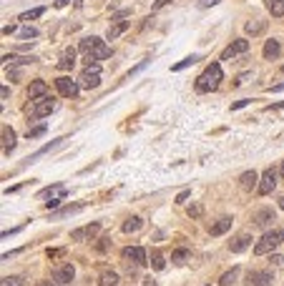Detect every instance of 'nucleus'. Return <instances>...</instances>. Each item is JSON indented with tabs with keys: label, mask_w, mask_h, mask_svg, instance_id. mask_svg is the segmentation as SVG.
<instances>
[{
	"label": "nucleus",
	"mask_w": 284,
	"mask_h": 286,
	"mask_svg": "<svg viewBox=\"0 0 284 286\" xmlns=\"http://www.w3.org/2000/svg\"><path fill=\"white\" fill-rule=\"evenodd\" d=\"M222 80H224L222 65H219V63H211V65H206V71H204L199 78H196L194 88H196V93H211V91H216V88H219Z\"/></svg>",
	"instance_id": "nucleus-1"
},
{
	"label": "nucleus",
	"mask_w": 284,
	"mask_h": 286,
	"mask_svg": "<svg viewBox=\"0 0 284 286\" xmlns=\"http://www.w3.org/2000/svg\"><path fill=\"white\" fill-rule=\"evenodd\" d=\"M78 51L85 55L83 63H88V60H106L108 55H111V48H108L106 43H103L101 38H96V35L83 38V40H81V46H78Z\"/></svg>",
	"instance_id": "nucleus-2"
},
{
	"label": "nucleus",
	"mask_w": 284,
	"mask_h": 286,
	"mask_svg": "<svg viewBox=\"0 0 284 286\" xmlns=\"http://www.w3.org/2000/svg\"><path fill=\"white\" fill-rule=\"evenodd\" d=\"M284 241V229H272V231H267L264 236H261L259 241H256V246H254V254L256 256H264V254H272L279 244Z\"/></svg>",
	"instance_id": "nucleus-3"
},
{
	"label": "nucleus",
	"mask_w": 284,
	"mask_h": 286,
	"mask_svg": "<svg viewBox=\"0 0 284 286\" xmlns=\"http://www.w3.org/2000/svg\"><path fill=\"white\" fill-rule=\"evenodd\" d=\"M56 88H58V93H60V96H65V98H76L78 91H81V83H76L71 76H60V78L56 80Z\"/></svg>",
	"instance_id": "nucleus-4"
},
{
	"label": "nucleus",
	"mask_w": 284,
	"mask_h": 286,
	"mask_svg": "<svg viewBox=\"0 0 284 286\" xmlns=\"http://www.w3.org/2000/svg\"><path fill=\"white\" fill-rule=\"evenodd\" d=\"M274 188H277V171H274V168H267L264 173H261V179H259L256 193H259V196H269Z\"/></svg>",
	"instance_id": "nucleus-5"
},
{
	"label": "nucleus",
	"mask_w": 284,
	"mask_h": 286,
	"mask_svg": "<svg viewBox=\"0 0 284 286\" xmlns=\"http://www.w3.org/2000/svg\"><path fill=\"white\" fill-rule=\"evenodd\" d=\"M58 108V103L53 101V98H40V101H35V105H33V111H30V116L33 118H46V116H51L53 111Z\"/></svg>",
	"instance_id": "nucleus-6"
},
{
	"label": "nucleus",
	"mask_w": 284,
	"mask_h": 286,
	"mask_svg": "<svg viewBox=\"0 0 284 286\" xmlns=\"http://www.w3.org/2000/svg\"><path fill=\"white\" fill-rule=\"evenodd\" d=\"M247 51H249V40L239 38V40H234V43H231V46H227V48H224L222 60H234V58H239V55H244Z\"/></svg>",
	"instance_id": "nucleus-7"
},
{
	"label": "nucleus",
	"mask_w": 284,
	"mask_h": 286,
	"mask_svg": "<svg viewBox=\"0 0 284 286\" xmlns=\"http://www.w3.org/2000/svg\"><path fill=\"white\" fill-rule=\"evenodd\" d=\"M40 196H48L51 201H46V208L51 211V208H56L65 196H68V191H65V186H51V188H46V191H40Z\"/></svg>",
	"instance_id": "nucleus-8"
},
{
	"label": "nucleus",
	"mask_w": 284,
	"mask_h": 286,
	"mask_svg": "<svg viewBox=\"0 0 284 286\" xmlns=\"http://www.w3.org/2000/svg\"><path fill=\"white\" fill-rule=\"evenodd\" d=\"M121 256H123L126 263H134V266H143L146 263V251L141 246H126L121 251Z\"/></svg>",
	"instance_id": "nucleus-9"
},
{
	"label": "nucleus",
	"mask_w": 284,
	"mask_h": 286,
	"mask_svg": "<svg viewBox=\"0 0 284 286\" xmlns=\"http://www.w3.org/2000/svg\"><path fill=\"white\" fill-rule=\"evenodd\" d=\"M98 234H101V224H88V226L76 229V231L71 234V238H73V241H91V238H96Z\"/></svg>",
	"instance_id": "nucleus-10"
},
{
	"label": "nucleus",
	"mask_w": 284,
	"mask_h": 286,
	"mask_svg": "<svg viewBox=\"0 0 284 286\" xmlns=\"http://www.w3.org/2000/svg\"><path fill=\"white\" fill-rule=\"evenodd\" d=\"M73 279H76V269H73V263H63V266H58V269H56V274H53V281H58L60 286L71 284Z\"/></svg>",
	"instance_id": "nucleus-11"
},
{
	"label": "nucleus",
	"mask_w": 284,
	"mask_h": 286,
	"mask_svg": "<svg viewBox=\"0 0 284 286\" xmlns=\"http://www.w3.org/2000/svg\"><path fill=\"white\" fill-rule=\"evenodd\" d=\"M101 71H96V68H83V76L78 78L81 80V88H98L101 85V76H98Z\"/></svg>",
	"instance_id": "nucleus-12"
},
{
	"label": "nucleus",
	"mask_w": 284,
	"mask_h": 286,
	"mask_svg": "<svg viewBox=\"0 0 284 286\" xmlns=\"http://www.w3.org/2000/svg\"><path fill=\"white\" fill-rule=\"evenodd\" d=\"M46 96H48V83H46V80H40V78H38V80H33V83H30V88H28V98L35 103V101L46 98Z\"/></svg>",
	"instance_id": "nucleus-13"
},
{
	"label": "nucleus",
	"mask_w": 284,
	"mask_h": 286,
	"mask_svg": "<svg viewBox=\"0 0 284 286\" xmlns=\"http://www.w3.org/2000/svg\"><path fill=\"white\" fill-rule=\"evenodd\" d=\"M272 221H274V211H272V208H259V211L254 213V226H256V229H269Z\"/></svg>",
	"instance_id": "nucleus-14"
},
{
	"label": "nucleus",
	"mask_w": 284,
	"mask_h": 286,
	"mask_svg": "<svg viewBox=\"0 0 284 286\" xmlns=\"http://www.w3.org/2000/svg\"><path fill=\"white\" fill-rule=\"evenodd\" d=\"M249 244H252L249 234H236V236L229 241V249H231V254H242V251L249 249Z\"/></svg>",
	"instance_id": "nucleus-15"
},
{
	"label": "nucleus",
	"mask_w": 284,
	"mask_h": 286,
	"mask_svg": "<svg viewBox=\"0 0 284 286\" xmlns=\"http://www.w3.org/2000/svg\"><path fill=\"white\" fill-rule=\"evenodd\" d=\"M274 276L272 271H249V284L252 286H272Z\"/></svg>",
	"instance_id": "nucleus-16"
},
{
	"label": "nucleus",
	"mask_w": 284,
	"mask_h": 286,
	"mask_svg": "<svg viewBox=\"0 0 284 286\" xmlns=\"http://www.w3.org/2000/svg\"><path fill=\"white\" fill-rule=\"evenodd\" d=\"M259 176H256V171H244L242 176H239V186H242V191H252V188H256L259 183Z\"/></svg>",
	"instance_id": "nucleus-17"
},
{
	"label": "nucleus",
	"mask_w": 284,
	"mask_h": 286,
	"mask_svg": "<svg viewBox=\"0 0 284 286\" xmlns=\"http://www.w3.org/2000/svg\"><path fill=\"white\" fill-rule=\"evenodd\" d=\"M128 28H131V20H116V23H114L111 28H108L106 38H108V40H116V38H118V35H123Z\"/></svg>",
	"instance_id": "nucleus-18"
},
{
	"label": "nucleus",
	"mask_w": 284,
	"mask_h": 286,
	"mask_svg": "<svg viewBox=\"0 0 284 286\" xmlns=\"http://www.w3.org/2000/svg\"><path fill=\"white\" fill-rule=\"evenodd\" d=\"M56 65H58V71H71L73 65H76V51H73V48L63 51V55H60V60H58Z\"/></svg>",
	"instance_id": "nucleus-19"
},
{
	"label": "nucleus",
	"mask_w": 284,
	"mask_h": 286,
	"mask_svg": "<svg viewBox=\"0 0 284 286\" xmlns=\"http://www.w3.org/2000/svg\"><path fill=\"white\" fill-rule=\"evenodd\" d=\"M13 148H15V130L10 126H3V153L8 156Z\"/></svg>",
	"instance_id": "nucleus-20"
},
{
	"label": "nucleus",
	"mask_w": 284,
	"mask_h": 286,
	"mask_svg": "<svg viewBox=\"0 0 284 286\" xmlns=\"http://www.w3.org/2000/svg\"><path fill=\"white\" fill-rule=\"evenodd\" d=\"M229 229H231V218L224 216V218H219V221H216V224L209 229V234H211V236H222V234H227Z\"/></svg>",
	"instance_id": "nucleus-21"
},
{
	"label": "nucleus",
	"mask_w": 284,
	"mask_h": 286,
	"mask_svg": "<svg viewBox=\"0 0 284 286\" xmlns=\"http://www.w3.org/2000/svg\"><path fill=\"white\" fill-rule=\"evenodd\" d=\"M264 28H267V20H249V23L244 26V30L249 33V35H259V33H264Z\"/></svg>",
	"instance_id": "nucleus-22"
},
{
	"label": "nucleus",
	"mask_w": 284,
	"mask_h": 286,
	"mask_svg": "<svg viewBox=\"0 0 284 286\" xmlns=\"http://www.w3.org/2000/svg\"><path fill=\"white\" fill-rule=\"evenodd\" d=\"M279 51H282V48H279V40H274V38H272V40H267V43H264V51H261V53H264V58H267V60H272V58H277V55H279Z\"/></svg>",
	"instance_id": "nucleus-23"
},
{
	"label": "nucleus",
	"mask_w": 284,
	"mask_h": 286,
	"mask_svg": "<svg viewBox=\"0 0 284 286\" xmlns=\"http://www.w3.org/2000/svg\"><path fill=\"white\" fill-rule=\"evenodd\" d=\"M118 274L116 271H103L101 276H98V286H118Z\"/></svg>",
	"instance_id": "nucleus-24"
},
{
	"label": "nucleus",
	"mask_w": 284,
	"mask_h": 286,
	"mask_svg": "<svg viewBox=\"0 0 284 286\" xmlns=\"http://www.w3.org/2000/svg\"><path fill=\"white\" fill-rule=\"evenodd\" d=\"M267 10L274 15V18H282L284 15V0H264Z\"/></svg>",
	"instance_id": "nucleus-25"
},
{
	"label": "nucleus",
	"mask_w": 284,
	"mask_h": 286,
	"mask_svg": "<svg viewBox=\"0 0 284 286\" xmlns=\"http://www.w3.org/2000/svg\"><path fill=\"white\" fill-rule=\"evenodd\" d=\"M141 226H143V221H141V218H139V216H131L128 221L123 224V234H136Z\"/></svg>",
	"instance_id": "nucleus-26"
},
{
	"label": "nucleus",
	"mask_w": 284,
	"mask_h": 286,
	"mask_svg": "<svg viewBox=\"0 0 284 286\" xmlns=\"http://www.w3.org/2000/svg\"><path fill=\"white\" fill-rule=\"evenodd\" d=\"M239 274H242V269H239V266H234L231 271H227V274L219 279V286H231V284L239 279Z\"/></svg>",
	"instance_id": "nucleus-27"
},
{
	"label": "nucleus",
	"mask_w": 284,
	"mask_h": 286,
	"mask_svg": "<svg viewBox=\"0 0 284 286\" xmlns=\"http://www.w3.org/2000/svg\"><path fill=\"white\" fill-rule=\"evenodd\" d=\"M189 259H191V251L189 249H176V251L171 254V261L173 263H186Z\"/></svg>",
	"instance_id": "nucleus-28"
},
{
	"label": "nucleus",
	"mask_w": 284,
	"mask_h": 286,
	"mask_svg": "<svg viewBox=\"0 0 284 286\" xmlns=\"http://www.w3.org/2000/svg\"><path fill=\"white\" fill-rule=\"evenodd\" d=\"M43 13H46V8H35V10H28V13H23V15H20L18 20H23V23H30L33 18H40Z\"/></svg>",
	"instance_id": "nucleus-29"
},
{
	"label": "nucleus",
	"mask_w": 284,
	"mask_h": 286,
	"mask_svg": "<svg viewBox=\"0 0 284 286\" xmlns=\"http://www.w3.org/2000/svg\"><path fill=\"white\" fill-rule=\"evenodd\" d=\"M196 60H201V58H199V55H189V58H184L181 63H176V65H173L171 71H184V68H189V65H194Z\"/></svg>",
	"instance_id": "nucleus-30"
},
{
	"label": "nucleus",
	"mask_w": 284,
	"mask_h": 286,
	"mask_svg": "<svg viewBox=\"0 0 284 286\" xmlns=\"http://www.w3.org/2000/svg\"><path fill=\"white\" fill-rule=\"evenodd\" d=\"M18 38H23V40H30V38H38V30L30 28V26H23L18 30Z\"/></svg>",
	"instance_id": "nucleus-31"
},
{
	"label": "nucleus",
	"mask_w": 284,
	"mask_h": 286,
	"mask_svg": "<svg viewBox=\"0 0 284 286\" xmlns=\"http://www.w3.org/2000/svg\"><path fill=\"white\" fill-rule=\"evenodd\" d=\"M151 266H154L156 271H161V269L166 266V261H164V256H161L159 251H154V254H151Z\"/></svg>",
	"instance_id": "nucleus-32"
},
{
	"label": "nucleus",
	"mask_w": 284,
	"mask_h": 286,
	"mask_svg": "<svg viewBox=\"0 0 284 286\" xmlns=\"http://www.w3.org/2000/svg\"><path fill=\"white\" fill-rule=\"evenodd\" d=\"M0 286H23V276H5Z\"/></svg>",
	"instance_id": "nucleus-33"
},
{
	"label": "nucleus",
	"mask_w": 284,
	"mask_h": 286,
	"mask_svg": "<svg viewBox=\"0 0 284 286\" xmlns=\"http://www.w3.org/2000/svg\"><path fill=\"white\" fill-rule=\"evenodd\" d=\"M83 206L78 204V206H68V208H63V211H58V213H53V218H60V216H71V213H78Z\"/></svg>",
	"instance_id": "nucleus-34"
},
{
	"label": "nucleus",
	"mask_w": 284,
	"mask_h": 286,
	"mask_svg": "<svg viewBox=\"0 0 284 286\" xmlns=\"http://www.w3.org/2000/svg\"><path fill=\"white\" fill-rule=\"evenodd\" d=\"M43 133H46V123L30 128V130H28V141H30V138H38V136H43Z\"/></svg>",
	"instance_id": "nucleus-35"
},
{
	"label": "nucleus",
	"mask_w": 284,
	"mask_h": 286,
	"mask_svg": "<svg viewBox=\"0 0 284 286\" xmlns=\"http://www.w3.org/2000/svg\"><path fill=\"white\" fill-rule=\"evenodd\" d=\"M201 211H204V208H201V204H191V206H189V216H191V218L201 216Z\"/></svg>",
	"instance_id": "nucleus-36"
},
{
	"label": "nucleus",
	"mask_w": 284,
	"mask_h": 286,
	"mask_svg": "<svg viewBox=\"0 0 284 286\" xmlns=\"http://www.w3.org/2000/svg\"><path fill=\"white\" fill-rule=\"evenodd\" d=\"M247 103H249V98H244V101H236V103L231 105V111H239V108H244Z\"/></svg>",
	"instance_id": "nucleus-37"
},
{
	"label": "nucleus",
	"mask_w": 284,
	"mask_h": 286,
	"mask_svg": "<svg viewBox=\"0 0 284 286\" xmlns=\"http://www.w3.org/2000/svg\"><path fill=\"white\" fill-rule=\"evenodd\" d=\"M189 193H191V191H184V193H179V199H176V204H184V201L189 199Z\"/></svg>",
	"instance_id": "nucleus-38"
},
{
	"label": "nucleus",
	"mask_w": 284,
	"mask_h": 286,
	"mask_svg": "<svg viewBox=\"0 0 284 286\" xmlns=\"http://www.w3.org/2000/svg\"><path fill=\"white\" fill-rule=\"evenodd\" d=\"M171 0H156V5H154V10H159V8H164V5H169Z\"/></svg>",
	"instance_id": "nucleus-39"
},
{
	"label": "nucleus",
	"mask_w": 284,
	"mask_h": 286,
	"mask_svg": "<svg viewBox=\"0 0 284 286\" xmlns=\"http://www.w3.org/2000/svg\"><path fill=\"white\" fill-rule=\"evenodd\" d=\"M247 78H249V73H242V76H239V78H236V83H234V85H242V83H244Z\"/></svg>",
	"instance_id": "nucleus-40"
},
{
	"label": "nucleus",
	"mask_w": 284,
	"mask_h": 286,
	"mask_svg": "<svg viewBox=\"0 0 284 286\" xmlns=\"http://www.w3.org/2000/svg\"><path fill=\"white\" fill-rule=\"evenodd\" d=\"M3 33H5V35H13V33H15V26H5Z\"/></svg>",
	"instance_id": "nucleus-41"
},
{
	"label": "nucleus",
	"mask_w": 284,
	"mask_h": 286,
	"mask_svg": "<svg viewBox=\"0 0 284 286\" xmlns=\"http://www.w3.org/2000/svg\"><path fill=\"white\" fill-rule=\"evenodd\" d=\"M216 3H219V0H201V5H204V8H209V5H216Z\"/></svg>",
	"instance_id": "nucleus-42"
},
{
	"label": "nucleus",
	"mask_w": 284,
	"mask_h": 286,
	"mask_svg": "<svg viewBox=\"0 0 284 286\" xmlns=\"http://www.w3.org/2000/svg\"><path fill=\"white\" fill-rule=\"evenodd\" d=\"M143 286H156V281L154 279H143Z\"/></svg>",
	"instance_id": "nucleus-43"
},
{
	"label": "nucleus",
	"mask_w": 284,
	"mask_h": 286,
	"mask_svg": "<svg viewBox=\"0 0 284 286\" xmlns=\"http://www.w3.org/2000/svg\"><path fill=\"white\" fill-rule=\"evenodd\" d=\"M38 286H56V284H51V281H38Z\"/></svg>",
	"instance_id": "nucleus-44"
},
{
	"label": "nucleus",
	"mask_w": 284,
	"mask_h": 286,
	"mask_svg": "<svg viewBox=\"0 0 284 286\" xmlns=\"http://www.w3.org/2000/svg\"><path fill=\"white\" fill-rule=\"evenodd\" d=\"M279 206H282V208H284V199H279Z\"/></svg>",
	"instance_id": "nucleus-45"
},
{
	"label": "nucleus",
	"mask_w": 284,
	"mask_h": 286,
	"mask_svg": "<svg viewBox=\"0 0 284 286\" xmlns=\"http://www.w3.org/2000/svg\"><path fill=\"white\" fill-rule=\"evenodd\" d=\"M282 171H284V161H282Z\"/></svg>",
	"instance_id": "nucleus-46"
},
{
	"label": "nucleus",
	"mask_w": 284,
	"mask_h": 286,
	"mask_svg": "<svg viewBox=\"0 0 284 286\" xmlns=\"http://www.w3.org/2000/svg\"><path fill=\"white\" fill-rule=\"evenodd\" d=\"M282 73H284V65H282Z\"/></svg>",
	"instance_id": "nucleus-47"
}]
</instances>
